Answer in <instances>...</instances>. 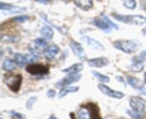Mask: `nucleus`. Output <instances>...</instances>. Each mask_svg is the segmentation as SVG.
I'll return each instance as SVG.
<instances>
[{
	"label": "nucleus",
	"mask_w": 146,
	"mask_h": 119,
	"mask_svg": "<svg viewBox=\"0 0 146 119\" xmlns=\"http://www.w3.org/2000/svg\"><path fill=\"white\" fill-rule=\"evenodd\" d=\"M94 23L97 27L104 30L106 32H111V29L114 28L115 29H118V27L113 23L106 16L103 15L102 18H96L94 20Z\"/></svg>",
	"instance_id": "nucleus-3"
},
{
	"label": "nucleus",
	"mask_w": 146,
	"mask_h": 119,
	"mask_svg": "<svg viewBox=\"0 0 146 119\" xmlns=\"http://www.w3.org/2000/svg\"><path fill=\"white\" fill-rule=\"evenodd\" d=\"M78 90H79V87L78 86H66L65 88H63L60 91L59 94H58V98H64L66 96L68 95V94L77 92Z\"/></svg>",
	"instance_id": "nucleus-18"
},
{
	"label": "nucleus",
	"mask_w": 146,
	"mask_h": 119,
	"mask_svg": "<svg viewBox=\"0 0 146 119\" xmlns=\"http://www.w3.org/2000/svg\"><path fill=\"white\" fill-rule=\"evenodd\" d=\"M130 106L132 108V110L137 112L143 113L145 107V101L141 97L133 96L130 99Z\"/></svg>",
	"instance_id": "nucleus-8"
},
{
	"label": "nucleus",
	"mask_w": 146,
	"mask_h": 119,
	"mask_svg": "<svg viewBox=\"0 0 146 119\" xmlns=\"http://www.w3.org/2000/svg\"><path fill=\"white\" fill-rule=\"evenodd\" d=\"M36 1H38V2L42 3V4H48V1H49V0H36Z\"/></svg>",
	"instance_id": "nucleus-35"
},
{
	"label": "nucleus",
	"mask_w": 146,
	"mask_h": 119,
	"mask_svg": "<svg viewBox=\"0 0 146 119\" xmlns=\"http://www.w3.org/2000/svg\"><path fill=\"white\" fill-rule=\"evenodd\" d=\"M81 76H82L81 74H69V75L64 77V78L58 81L56 84V86L58 88H63L64 86H66L70 85L73 83L77 82L81 79Z\"/></svg>",
	"instance_id": "nucleus-7"
},
{
	"label": "nucleus",
	"mask_w": 146,
	"mask_h": 119,
	"mask_svg": "<svg viewBox=\"0 0 146 119\" xmlns=\"http://www.w3.org/2000/svg\"><path fill=\"white\" fill-rule=\"evenodd\" d=\"M36 100H37L36 96H33V97H31V98H29L27 101V104H26L27 109L31 110V108H32L34 104H35V102L36 101Z\"/></svg>",
	"instance_id": "nucleus-29"
},
{
	"label": "nucleus",
	"mask_w": 146,
	"mask_h": 119,
	"mask_svg": "<svg viewBox=\"0 0 146 119\" xmlns=\"http://www.w3.org/2000/svg\"><path fill=\"white\" fill-rule=\"evenodd\" d=\"M113 46L117 49L127 54L135 53L138 49L137 44L133 41H116L113 44Z\"/></svg>",
	"instance_id": "nucleus-4"
},
{
	"label": "nucleus",
	"mask_w": 146,
	"mask_h": 119,
	"mask_svg": "<svg viewBox=\"0 0 146 119\" xmlns=\"http://www.w3.org/2000/svg\"><path fill=\"white\" fill-rule=\"evenodd\" d=\"M47 96L50 98H53L56 95V91L53 89H50L47 91V94H46Z\"/></svg>",
	"instance_id": "nucleus-34"
},
{
	"label": "nucleus",
	"mask_w": 146,
	"mask_h": 119,
	"mask_svg": "<svg viewBox=\"0 0 146 119\" xmlns=\"http://www.w3.org/2000/svg\"><path fill=\"white\" fill-rule=\"evenodd\" d=\"M92 74L96 78H97V79L98 80V81L101 82L102 84H105V83L109 82L110 78L109 77L107 76L104 75V74H101L100 73L97 72V71H92Z\"/></svg>",
	"instance_id": "nucleus-24"
},
{
	"label": "nucleus",
	"mask_w": 146,
	"mask_h": 119,
	"mask_svg": "<svg viewBox=\"0 0 146 119\" xmlns=\"http://www.w3.org/2000/svg\"><path fill=\"white\" fill-rule=\"evenodd\" d=\"M76 119H91V111L89 105L82 106L77 111Z\"/></svg>",
	"instance_id": "nucleus-14"
},
{
	"label": "nucleus",
	"mask_w": 146,
	"mask_h": 119,
	"mask_svg": "<svg viewBox=\"0 0 146 119\" xmlns=\"http://www.w3.org/2000/svg\"><path fill=\"white\" fill-rule=\"evenodd\" d=\"M58 51H59L58 47L53 44V45H51L48 48L46 49L45 51H44V55H45V57L47 59L51 61V60H53L55 58L56 56L58 54Z\"/></svg>",
	"instance_id": "nucleus-15"
},
{
	"label": "nucleus",
	"mask_w": 146,
	"mask_h": 119,
	"mask_svg": "<svg viewBox=\"0 0 146 119\" xmlns=\"http://www.w3.org/2000/svg\"><path fill=\"white\" fill-rule=\"evenodd\" d=\"M88 105H89L91 111V119H101L99 115L98 106L94 104H89Z\"/></svg>",
	"instance_id": "nucleus-23"
},
{
	"label": "nucleus",
	"mask_w": 146,
	"mask_h": 119,
	"mask_svg": "<svg viewBox=\"0 0 146 119\" xmlns=\"http://www.w3.org/2000/svg\"><path fill=\"white\" fill-rule=\"evenodd\" d=\"M0 119H3V118H0Z\"/></svg>",
	"instance_id": "nucleus-40"
},
{
	"label": "nucleus",
	"mask_w": 146,
	"mask_h": 119,
	"mask_svg": "<svg viewBox=\"0 0 146 119\" xmlns=\"http://www.w3.org/2000/svg\"><path fill=\"white\" fill-rule=\"evenodd\" d=\"M144 61L143 59L140 57H135L132 59V64L130 66V70L133 72H141L143 70Z\"/></svg>",
	"instance_id": "nucleus-12"
},
{
	"label": "nucleus",
	"mask_w": 146,
	"mask_h": 119,
	"mask_svg": "<svg viewBox=\"0 0 146 119\" xmlns=\"http://www.w3.org/2000/svg\"><path fill=\"white\" fill-rule=\"evenodd\" d=\"M48 119H58V118H56V117L54 116H50Z\"/></svg>",
	"instance_id": "nucleus-37"
},
{
	"label": "nucleus",
	"mask_w": 146,
	"mask_h": 119,
	"mask_svg": "<svg viewBox=\"0 0 146 119\" xmlns=\"http://www.w3.org/2000/svg\"><path fill=\"white\" fill-rule=\"evenodd\" d=\"M29 74L34 76H43L48 73V68L43 64H29L26 68Z\"/></svg>",
	"instance_id": "nucleus-6"
},
{
	"label": "nucleus",
	"mask_w": 146,
	"mask_h": 119,
	"mask_svg": "<svg viewBox=\"0 0 146 119\" xmlns=\"http://www.w3.org/2000/svg\"><path fill=\"white\" fill-rule=\"evenodd\" d=\"M115 19L122 22L135 25H143L146 23V17L141 15H128L123 16L113 14Z\"/></svg>",
	"instance_id": "nucleus-2"
},
{
	"label": "nucleus",
	"mask_w": 146,
	"mask_h": 119,
	"mask_svg": "<svg viewBox=\"0 0 146 119\" xmlns=\"http://www.w3.org/2000/svg\"><path fill=\"white\" fill-rule=\"evenodd\" d=\"M144 81H145V84H146V72L144 74Z\"/></svg>",
	"instance_id": "nucleus-38"
},
{
	"label": "nucleus",
	"mask_w": 146,
	"mask_h": 119,
	"mask_svg": "<svg viewBox=\"0 0 146 119\" xmlns=\"http://www.w3.org/2000/svg\"><path fill=\"white\" fill-rule=\"evenodd\" d=\"M1 41H8V42H17L19 41V38L18 37H9V36H2L1 37Z\"/></svg>",
	"instance_id": "nucleus-28"
},
{
	"label": "nucleus",
	"mask_w": 146,
	"mask_h": 119,
	"mask_svg": "<svg viewBox=\"0 0 146 119\" xmlns=\"http://www.w3.org/2000/svg\"><path fill=\"white\" fill-rule=\"evenodd\" d=\"M83 39L87 43L88 46L96 50H104V46L96 40L88 37H84Z\"/></svg>",
	"instance_id": "nucleus-16"
},
{
	"label": "nucleus",
	"mask_w": 146,
	"mask_h": 119,
	"mask_svg": "<svg viewBox=\"0 0 146 119\" xmlns=\"http://www.w3.org/2000/svg\"><path fill=\"white\" fill-rule=\"evenodd\" d=\"M142 32H143V34H145V35H146V27H145V28H144L143 29Z\"/></svg>",
	"instance_id": "nucleus-36"
},
{
	"label": "nucleus",
	"mask_w": 146,
	"mask_h": 119,
	"mask_svg": "<svg viewBox=\"0 0 146 119\" xmlns=\"http://www.w3.org/2000/svg\"><path fill=\"white\" fill-rule=\"evenodd\" d=\"M127 81H128V83L132 88L139 91L141 94H146L144 84L139 78H135V77L133 76H128L127 77Z\"/></svg>",
	"instance_id": "nucleus-11"
},
{
	"label": "nucleus",
	"mask_w": 146,
	"mask_h": 119,
	"mask_svg": "<svg viewBox=\"0 0 146 119\" xmlns=\"http://www.w3.org/2000/svg\"><path fill=\"white\" fill-rule=\"evenodd\" d=\"M40 33L44 38L47 39H51L54 36V31L51 27H48V26H44L41 29Z\"/></svg>",
	"instance_id": "nucleus-22"
},
{
	"label": "nucleus",
	"mask_w": 146,
	"mask_h": 119,
	"mask_svg": "<svg viewBox=\"0 0 146 119\" xmlns=\"http://www.w3.org/2000/svg\"><path fill=\"white\" fill-rule=\"evenodd\" d=\"M26 57H27V62L29 63H32V62H34V61L36 60V56L34 55H31V54H29V55H26Z\"/></svg>",
	"instance_id": "nucleus-33"
},
{
	"label": "nucleus",
	"mask_w": 146,
	"mask_h": 119,
	"mask_svg": "<svg viewBox=\"0 0 146 119\" xmlns=\"http://www.w3.org/2000/svg\"><path fill=\"white\" fill-rule=\"evenodd\" d=\"M16 61L11 59H6L2 65V68L7 71H12L16 68Z\"/></svg>",
	"instance_id": "nucleus-21"
},
{
	"label": "nucleus",
	"mask_w": 146,
	"mask_h": 119,
	"mask_svg": "<svg viewBox=\"0 0 146 119\" xmlns=\"http://www.w3.org/2000/svg\"><path fill=\"white\" fill-rule=\"evenodd\" d=\"M14 59H15L16 63L17 65L20 67V68H23L25 66L26 63L27 62V57L26 55H23V54H19V53H17L14 55Z\"/></svg>",
	"instance_id": "nucleus-20"
},
{
	"label": "nucleus",
	"mask_w": 146,
	"mask_h": 119,
	"mask_svg": "<svg viewBox=\"0 0 146 119\" xmlns=\"http://www.w3.org/2000/svg\"><path fill=\"white\" fill-rule=\"evenodd\" d=\"M70 47L74 52V54L81 61H85L86 59V55L85 51L84 48L79 43L76 42V41H71L70 42Z\"/></svg>",
	"instance_id": "nucleus-10"
},
{
	"label": "nucleus",
	"mask_w": 146,
	"mask_h": 119,
	"mask_svg": "<svg viewBox=\"0 0 146 119\" xmlns=\"http://www.w3.org/2000/svg\"><path fill=\"white\" fill-rule=\"evenodd\" d=\"M123 4L124 6L129 9H134L136 7L135 0H123Z\"/></svg>",
	"instance_id": "nucleus-27"
},
{
	"label": "nucleus",
	"mask_w": 146,
	"mask_h": 119,
	"mask_svg": "<svg viewBox=\"0 0 146 119\" xmlns=\"http://www.w3.org/2000/svg\"><path fill=\"white\" fill-rule=\"evenodd\" d=\"M143 54H144V55L146 56V51H144L143 52Z\"/></svg>",
	"instance_id": "nucleus-39"
},
{
	"label": "nucleus",
	"mask_w": 146,
	"mask_h": 119,
	"mask_svg": "<svg viewBox=\"0 0 146 119\" xmlns=\"http://www.w3.org/2000/svg\"><path fill=\"white\" fill-rule=\"evenodd\" d=\"M88 64L90 66L95 67V68H102L106 66L109 64V60L106 57H100L90 59L88 61Z\"/></svg>",
	"instance_id": "nucleus-13"
},
{
	"label": "nucleus",
	"mask_w": 146,
	"mask_h": 119,
	"mask_svg": "<svg viewBox=\"0 0 146 119\" xmlns=\"http://www.w3.org/2000/svg\"><path fill=\"white\" fill-rule=\"evenodd\" d=\"M84 68V66L82 64H74V65L71 66L68 68H65V69L62 70V72L67 73V74H78V72L81 71Z\"/></svg>",
	"instance_id": "nucleus-17"
},
{
	"label": "nucleus",
	"mask_w": 146,
	"mask_h": 119,
	"mask_svg": "<svg viewBox=\"0 0 146 119\" xmlns=\"http://www.w3.org/2000/svg\"><path fill=\"white\" fill-rule=\"evenodd\" d=\"M10 114H11V116H13L16 119H27V117H26V116L24 114H20V113L17 112V111H10Z\"/></svg>",
	"instance_id": "nucleus-30"
},
{
	"label": "nucleus",
	"mask_w": 146,
	"mask_h": 119,
	"mask_svg": "<svg viewBox=\"0 0 146 119\" xmlns=\"http://www.w3.org/2000/svg\"><path fill=\"white\" fill-rule=\"evenodd\" d=\"M98 88H99L100 91H101L103 94L108 96L111 97V98L121 99V98H122L124 96V94H123V93L111 89V88L108 87L107 86L104 85V84H100L99 85H98Z\"/></svg>",
	"instance_id": "nucleus-9"
},
{
	"label": "nucleus",
	"mask_w": 146,
	"mask_h": 119,
	"mask_svg": "<svg viewBox=\"0 0 146 119\" xmlns=\"http://www.w3.org/2000/svg\"><path fill=\"white\" fill-rule=\"evenodd\" d=\"M4 84L13 92L18 93L22 84V76L21 74L8 76L4 78Z\"/></svg>",
	"instance_id": "nucleus-1"
},
{
	"label": "nucleus",
	"mask_w": 146,
	"mask_h": 119,
	"mask_svg": "<svg viewBox=\"0 0 146 119\" xmlns=\"http://www.w3.org/2000/svg\"><path fill=\"white\" fill-rule=\"evenodd\" d=\"M24 11H25V9L20 8V7H12L10 9L5 10V12H4V14H16V13H21L23 12Z\"/></svg>",
	"instance_id": "nucleus-25"
},
{
	"label": "nucleus",
	"mask_w": 146,
	"mask_h": 119,
	"mask_svg": "<svg viewBox=\"0 0 146 119\" xmlns=\"http://www.w3.org/2000/svg\"><path fill=\"white\" fill-rule=\"evenodd\" d=\"M75 4L84 10H88L92 7V0H74Z\"/></svg>",
	"instance_id": "nucleus-19"
},
{
	"label": "nucleus",
	"mask_w": 146,
	"mask_h": 119,
	"mask_svg": "<svg viewBox=\"0 0 146 119\" xmlns=\"http://www.w3.org/2000/svg\"><path fill=\"white\" fill-rule=\"evenodd\" d=\"M12 7V6L10 5V4H4V3H1L0 4V9H1V10H8V9H10Z\"/></svg>",
	"instance_id": "nucleus-32"
},
{
	"label": "nucleus",
	"mask_w": 146,
	"mask_h": 119,
	"mask_svg": "<svg viewBox=\"0 0 146 119\" xmlns=\"http://www.w3.org/2000/svg\"><path fill=\"white\" fill-rule=\"evenodd\" d=\"M47 45V43L44 41V39H36L34 41H33L31 44L29 46L28 49L30 51V52L33 54V55L39 56L41 55L42 51L45 49ZM45 51V50H44Z\"/></svg>",
	"instance_id": "nucleus-5"
},
{
	"label": "nucleus",
	"mask_w": 146,
	"mask_h": 119,
	"mask_svg": "<svg viewBox=\"0 0 146 119\" xmlns=\"http://www.w3.org/2000/svg\"><path fill=\"white\" fill-rule=\"evenodd\" d=\"M29 19V17L27 16H21V17H15L13 19V21H17V22H24L27 20Z\"/></svg>",
	"instance_id": "nucleus-31"
},
{
	"label": "nucleus",
	"mask_w": 146,
	"mask_h": 119,
	"mask_svg": "<svg viewBox=\"0 0 146 119\" xmlns=\"http://www.w3.org/2000/svg\"><path fill=\"white\" fill-rule=\"evenodd\" d=\"M128 115L131 117V118L134 119H143V115L142 113L137 112V111H133V110H131V111H127Z\"/></svg>",
	"instance_id": "nucleus-26"
}]
</instances>
